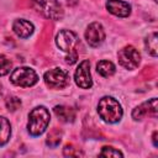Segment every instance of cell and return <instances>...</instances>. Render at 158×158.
Returning a JSON list of instances; mask_svg holds the SVG:
<instances>
[{
	"instance_id": "cell-25",
	"label": "cell",
	"mask_w": 158,
	"mask_h": 158,
	"mask_svg": "<svg viewBox=\"0 0 158 158\" xmlns=\"http://www.w3.org/2000/svg\"><path fill=\"white\" fill-rule=\"evenodd\" d=\"M154 1H157V0H154Z\"/></svg>"
},
{
	"instance_id": "cell-6",
	"label": "cell",
	"mask_w": 158,
	"mask_h": 158,
	"mask_svg": "<svg viewBox=\"0 0 158 158\" xmlns=\"http://www.w3.org/2000/svg\"><path fill=\"white\" fill-rule=\"evenodd\" d=\"M44 83L47 86L52 89H63L69 83L68 73L62 68H53L44 73L43 75Z\"/></svg>"
},
{
	"instance_id": "cell-3",
	"label": "cell",
	"mask_w": 158,
	"mask_h": 158,
	"mask_svg": "<svg viewBox=\"0 0 158 158\" xmlns=\"http://www.w3.org/2000/svg\"><path fill=\"white\" fill-rule=\"evenodd\" d=\"M33 7L49 20H62L64 16L63 9L57 0H32Z\"/></svg>"
},
{
	"instance_id": "cell-2",
	"label": "cell",
	"mask_w": 158,
	"mask_h": 158,
	"mask_svg": "<svg viewBox=\"0 0 158 158\" xmlns=\"http://www.w3.org/2000/svg\"><path fill=\"white\" fill-rule=\"evenodd\" d=\"M51 115L44 106H37L28 114L27 131L31 136H41L49 125Z\"/></svg>"
},
{
	"instance_id": "cell-19",
	"label": "cell",
	"mask_w": 158,
	"mask_h": 158,
	"mask_svg": "<svg viewBox=\"0 0 158 158\" xmlns=\"http://www.w3.org/2000/svg\"><path fill=\"white\" fill-rule=\"evenodd\" d=\"M11 67H12L11 60L7 57H5L4 54H0V77L6 75L10 72Z\"/></svg>"
},
{
	"instance_id": "cell-5",
	"label": "cell",
	"mask_w": 158,
	"mask_h": 158,
	"mask_svg": "<svg viewBox=\"0 0 158 158\" xmlns=\"http://www.w3.org/2000/svg\"><path fill=\"white\" fill-rule=\"evenodd\" d=\"M117 58L118 63L128 70L136 69L141 62V54L133 46H125L121 48L117 53Z\"/></svg>"
},
{
	"instance_id": "cell-10",
	"label": "cell",
	"mask_w": 158,
	"mask_h": 158,
	"mask_svg": "<svg viewBox=\"0 0 158 158\" xmlns=\"http://www.w3.org/2000/svg\"><path fill=\"white\" fill-rule=\"evenodd\" d=\"M77 35L73 31L69 30H62L57 36H56V43L59 49L63 52H73L74 47L77 44Z\"/></svg>"
},
{
	"instance_id": "cell-4",
	"label": "cell",
	"mask_w": 158,
	"mask_h": 158,
	"mask_svg": "<svg viewBox=\"0 0 158 158\" xmlns=\"http://www.w3.org/2000/svg\"><path fill=\"white\" fill-rule=\"evenodd\" d=\"M10 80L14 85L22 86V88H30V86H33L38 81V75L32 68L19 67L12 70L10 75Z\"/></svg>"
},
{
	"instance_id": "cell-13",
	"label": "cell",
	"mask_w": 158,
	"mask_h": 158,
	"mask_svg": "<svg viewBox=\"0 0 158 158\" xmlns=\"http://www.w3.org/2000/svg\"><path fill=\"white\" fill-rule=\"evenodd\" d=\"M56 116L62 121V122H73L75 118V110L65 106V105H57L53 109Z\"/></svg>"
},
{
	"instance_id": "cell-12",
	"label": "cell",
	"mask_w": 158,
	"mask_h": 158,
	"mask_svg": "<svg viewBox=\"0 0 158 158\" xmlns=\"http://www.w3.org/2000/svg\"><path fill=\"white\" fill-rule=\"evenodd\" d=\"M12 30L20 38H27L33 33L35 26L32 22H30L25 19H17L12 23Z\"/></svg>"
},
{
	"instance_id": "cell-15",
	"label": "cell",
	"mask_w": 158,
	"mask_h": 158,
	"mask_svg": "<svg viewBox=\"0 0 158 158\" xmlns=\"http://www.w3.org/2000/svg\"><path fill=\"white\" fill-rule=\"evenodd\" d=\"M11 136V126L7 118L0 116V147L6 144Z\"/></svg>"
},
{
	"instance_id": "cell-23",
	"label": "cell",
	"mask_w": 158,
	"mask_h": 158,
	"mask_svg": "<svg viewBox=\"0 0 158 158\" xmlns=\"http://www.w3.org/2000/svg\"><path fill=\"white\" fill-rule=\"evenodd\" d=\"M157 131H154L153 132V136H152V141H153V146L154 147H158V142H157Z\"/></svg>"
},
{
	"instance_id": "cell-1",
	"label": "cell",
	"mask_w": 158,
	"mask_h": 158,
	"mask_svg": "<svg viewBox=\"0 0 158 158\" xmlns=\"http://www.w3.org/2000/svg\"><path fill=\"white\" fill-rule=\"evenodd\" d=\"M98 114L102 121L107 123H116L121 120L123 111L116 99L111 96H104L98 104Z\"/></svg>"
},
{
	"instance_id": "cell-8",
	"label": "cell",
	"mask_w": 158,
	"mask_h": 158,
	"mask_svg": "<svg viewBox=\"0 0 158 158\" xmlns=\"http://www.w3.org/2000/svg\"><path fill=\"white\" fill-rule=\"evenodd\" d=\"M85 40L91 47H99L105 40V31L101 23L91 22L85 30Z\"/></svg>"
},
{
	"instance_id": "cell-9",
	"label": "cell",
	"mask_w": 158,
	"mask_h": 158,
	"mask_svg": "<svg viewBox=\"0 0 158 158\" xmlns=\"http://www.w3.org/2000/svg\"><path fill=\"white\" fill-rule=\"evenodd\" d=\"M158 109H157V99L152 98L148 101L142 102L141 105L136 106L132 110V118L135 121H139L142 118H144L146 116H157Z\"/></svg>"
},
{
	"instance_id": "cell-7",
	"label": "cell",
	"mask_w": 158,
	"mask_h": 158,
	"mask_svg": "<svg viewBox=\"0 0 158 158\" xmlns=\"http://www.w3.org/2000/svg\"><path fill=\"white\" fill-rule=\"evenodd\" d=\"M74 80H75V84L81 89H90L93 86L89 60H83L78 65V68L74 73Z\"/></svg>"
},
{
	"instance_id": "cell-16",
	"label": "cell",
	"mask_w": 158,
	"mask_h": 158,
	"mask_svg": "<svg viewBox=\"0 0 158 158\" xmlns=\"http://www.w3.org/2000/svg\"><path fill=\"white\" fill-rule=\"evenodd\" d=\"M157 43H158V36H157V32H153L151 35H148L144 40V46H146V49L147 52L153 56V57H157L158 54V51H157Z\"/></svg>"
},
{
	"instance_id": "cell-18",
	"label": "cell",
	"mask_w": 158,
	"mask_h": 158,
	"mask_svg": "<svg viewBox=\"0 0 158 158\" xmlns=\"http://www.w3.org/2000/svg\"><path fill=\"white\" fill-rule=\"evenodd\" d=\"M63 156L64 157H83L84 153L79 148L74 147L73 144H65L63 148Z\"/></svg>"
},
{
	"instance_id": "cell-24",
	"label": "cell",
	"mask_w": 158,
	"mask_h": 158,
	"mask_svg": "<svg viewBox=\"0 0 158 158\" xmlns=\"http://www.w3.org/2000/svg\"><path fill=\"white\" fill-rule=\"evenodd\" d=\"M1 95H2V90H1V85H0V98H1Z\"/></svg>"
},
{
	"instance_id": "cell-21",
	"label": "cell",
	"mask_w": 158,
	"mask_h": 158,
	"mask_svg": "<svg viewBox=\"0 0 158 158\" xmlns=\"http://www.w3.org/2000/svg\"><path fill=\"white\" fill-rule=\"evenodd\" d=\"M5 105L9 111H16L21 106V100L17 96H9L5 100Z\"/></svg>"
},
{
	"instance_id": "cell-14",
	"label": "cell",
	"mask_w": 158,
	"mask_h": 158,
	"mask_svg": "<svg viewBox=\"0 0 158 158\" xmlns=\"http://www.w3.org/2000/svg\"><path fill=\"white\" fill-rule=\"evenodd\" d=\"M96 70H98V73H99L101 77L109 78V77H111V75L115 74L116 67H115V64H114L112 62H110V60H100V62L96 64Z\"/></svg>"
},
{
	"instance_id": "cell-17",
	"label": "cell",
	"mask_w": 158,
	"mask_h": 158,
	"mask_svg": "<svg viewBox=\"0 0 158 158\" xmlns=\"http://www.w3.org/2000/svg\"><path fill=\"white\" fill-rule=\"evenodd\" d=\"M60 139H62V132L59 131V128H53L49 132V135H48V137L46 139V143L49 147H57L59 144Z\"/></svg>"
},
{
	"instance_id": "cell-11",
	"label": "cell",
	"mask_w": 158,
	"mask_h": 158,
	"mask_svg": "<svg viewBox=\"0 0 158 158\" xmlns=\"http://www.w3.org/2000/svg\"><path fill=\"white\" fill-rule=\"evenodd\" d=\"M106 9L110 14L117 17H127L131 14V6L128 2L122 0H107Z\"/></svg>"
},
{
	"instance_id": "cell-22",
	"label": "cell",
	"mask_w": 158,
	"mask_h": 158,
	"mask_svg": "<svg viewBox=\"0 0 158 158\" xmlns=\"http://www.w3.org/2000/svg\"><path fill=\"white\" fill-rule=\"evenodd\" d=\"M77 59H78V54H77V52H69V54L65 57V62L68 63V64H74L75 62H77Z\"/></svg>"
},
{
	"instance_id": "cell-20",
	"label": "cell",
	"mask_w": 158,
	"mask_h": 158,
	"mask_svg": "<svg viewBox=\"0 0 158 158\" xmlns=\"http://www.w3.org/2000/svg\"><path fill=\"white\" fill-rule=\"evenodd\" d=\"M100 157H123L122 152H120L118 149L114 148V147H110V146H105L102 147L100 154Z\"/></svg>"
}]
</instances>
